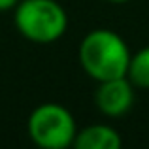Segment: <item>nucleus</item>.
I'll return each mask as SVG.
<instances>
[{
  "mask_svg": "<svg viewBox=\"0 0 149 149\" xmlns=\"http://www.w3.org/2000/svg\"><path fill=\"white\" fill-rule=\"evenodd\" d=\"M130 47L121 34L109 29H95L83 36L77 58L83 72L95 81L125 77L130 64Z\"/></svg>",
  "mask_w": 149,
  "mask_h": 149,
  "instance_id": "f257e3e1",
  "label": "nucleus"
},
{
  "mask_svg": "<svg viewBox=\"0 0 149 149\" xmlns=\"http://www.w3.org/2000/svg\"><path fill=\"white\" fill-rule=\"evenodd\" d=\"M13 23L23 38L47 45L64 36L68 13L57 0H21L13 10Z\"/></svg>",
  "mask_w": 149,
  "mask_h": 149,
  "instance_id": "f03ea898",
  "label": "nucleus"
},
{
  "mask_svg": "<svg viewBox=\"0 0 149 149\" xmlns=\"http://www.w3.org/2000/svg\"><path fill=\"white\" fill-rule=\"evenodd\" d=\"M26 132L40 149H70L77 134V123L62 104L44 102L30 111Z\"/></svg>",
  "mask_w": 149,
  "mask_h": 149,
  "instance_id": "7ed1b4c3",
  "label": "nucleus"
},
{
  "mask_svg": "<svg viewBox=\"0 0 149 149\" xmlns=\"http://www.w3.org/2000/svg\"><path fill=\"white\" fill-rule=\"evenodd\" d=\"M134 98L136 87L127 76L100 81L95 91V104L98 111L111 119H119V117L127 115L134 106Z\"/></svg>",
  "mask_w": 149,
  "mask_h": 149,
  "instance_id": "20e7f679",
  "label": "nucleus"
},
{
  "mask_svg": "<svg viewBox=\"0 0 149 149\" xmlns=\"http://www.w3.org/2000/svg\"><path fill=\"white\" fill-rule=\"evenodd\" d=\"M72 149H123V138L111 125L95 123L77 128Z\"/></svg>",
  "mask_w": 149,
  "mask_h": 149,
  "instance_id": "39448f33",
  "label": "nucleus"
},
{
  "mask_svg": "<svg viewBox=\"0 0 149 149\" xmlns=\"http://www.w3.org/2000/svg\"><path fill=\"white\" fill-rule=\"evenodd\" d=\"M127 77L132 81L136 89L149 91V45L132 53Z\"/></svg>",
  "mask_w": 149,
  "mask_h": 149,
  "instance_id": "423d86ee",
  "label": "nucleus"
},
{
  "mask_svg": "<svg viewBox=\"0 0 149 149\" xmlns=\"http://www.w3.org/2000/svg\"><path fill=\"white\" fill-rule=\"evenodd\" d=\"M21 0H0V11H11Z\"/></svg>",
  "mask_w": 149,
  "mask_h": 149,
  "instance_id": "0eeeda50",
  "label": "nucleus"
},
{
  "mask_svg": "<svg viewBox=\"0 0 149 149\" xmlns=\"http://www.w3.org/2000/svg\"><path fill=\"white\" fill-rule=\"evenodd\" d=\"M106 2H109V4H127V2H130V0H106Z\"/></svg>",
  "mask_w": 149,
  "mask_h": 149,
  "instance_id": "6e6552de",
  "label": "nucleus"
}]
</instances>
